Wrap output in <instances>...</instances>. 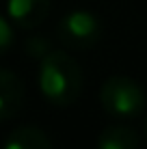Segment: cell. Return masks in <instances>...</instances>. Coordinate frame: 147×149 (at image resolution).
<instances>
[{"instance_id":"cell-8","label":"cell","mask_w":147,"mask_h":149,"mask_svg":"<svg viewBox=\"0 0 147 149\" xmlns=\"http://www.w3.org/2000/svg\"><path fill=\"white\" fill-rule=\"evenodd\" d=\"M26 52H28V56H39V58H43V56L50 52V41H45L43 37H30L26 41Z\"/></svg>"},{"instance_id":"cell-4","label":"cell","mask_w":147,"mask_h":149,"mask_svg":"<svg viewBox=\"0 0 147 149\" xmlns=\"http://www.w3.org/2000/svg\"><path fill=\"white\" fill-rule=\"evenodd\" d=\"M24 102V82L17 74L0 67V121L11 119Z\"/></svg>"},{"instance_id":"cell-3","label":"cell","mask_w":147,"mask_h":149,"mask_svg":"<svg viewBox=\"0 0 147 149\" xmlns=\"http://www.w3.org/2000/svg\"><path fill=\"white\" fill-rule=\"evenodd\" d=\"M56 35L61 43H65L69 50H89L102 37V24L95 13L78 9L59 22Z\"/></svg>"},{"instance_id":"cell-2","label":"cell","mask_w":147,"mask_h":149,"mask_svg":"<svg viewBox=\"0 0 147 149\" xmlns=\"http://www.w3.org/2000/svg\"><path fill=\"white\" fill-rule=\"evenodd\" d=\"M100 104L115 119H132L145 108V93L128 76H110L102 84Z\"/></svg>"},{"instance_id":"cell-7","label":"cell","mask_w":147,"mask_h":149,"mask_svg":"<svg viewBox=\"0 0 147 149\" xmlns=\"http://www.w3.org/2000/svg\"><path fill=\"white\" fill-rule=\"evenodd\" d=\"M4 149H52V143L43 130L35 125H22L9 134Z\"/></svg>"},{"instance_id":"cell-10","label":"cell","mask_w":147,"mask_h":149,"mask_svg":"<svg viewBox=\"0 0 147 149\" xmlns=\"http://www.w3.org/2000/svg\"><path fill=\"white\" fill-rule=\"evenodd\" d=\"M145 138H147V119H145Z\"/></svg>"},{"instance_id":"cell-9","label":"cell","mask_w":147,"mask_h":149,"mask_svg":"<svg viewBox=\"0 0 147 149\" xmlns=\"http://www.w3.org/2000/svg\"><path fill=\"white\" fill-rule=\"evenodd\" d=\"M11 45H13V28H11V24L0 15V56L7 54Z\"/></svg>"},{"instance_id":"cell-1","label":"cell","mask_w":147,"mask_h":149,"mask_svg":"<svg viewBox=\"0 0 147 149\" xmlns=\"http://www.w3.org/2000/svg\"><path fill=\"white\" fill-rule=\"evenodd\" d=\"M39 89L50 104L67 108L80 97L82 91V69L65 52H50L41 58L39 67Z\"/></svg>"},{"instance_id":"cell-6","label":"cell","mask_w":147,"mask_h":149,"mask_svg":"<svg viewBox=\"0 0 147 149\" xmlns=\"http://www.w3.org/2000/svg\"><path fill=\"white\" fill-rule=\"evenodd\" d=\"M98 149H139V134L130 125H108L98 136Z\"/></svg>"},{"instance_id":"cell-5","label":"cell","mask_w":147,"mask_h":149,"mask_svg":"<svg viewBox=\"0 0 147 149\" xmlns=\"http://www.w3.org/2000/svg\"><path fill=\"white\" fill-rule=\"evenodd\" d=\"M50 13V0H9V17L20 28H37Z\"/></svg>"}]
</instances>
